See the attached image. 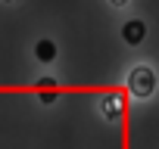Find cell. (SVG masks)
Segmentation results:
<instances>
[{
  "label": "cell",
  "instance_id": "6da1fadb",
  "mask_svg": "<svg viewBox=\"0 0 159 149\" xmlns=\"http://www.w3.org/2000/svg\"><path fill=\"white\" fill-rule=\"evenodd\" d=\"M128 87H131V93L134 96H150L153 90H156V74L147 68V65H140V68H134L131 71V78H128Z\"/></svg>",
  "mask_w": 159,
  "mask_h": 149
},
{
  "label": "cell",
  "instance_id": "7a4b0ae2",
  "mask_svg": "<svg viewBox=\"0 0 159 149\" xmlns=\"http://www.w3.org/2000/svg\"><path fill=\"white\" fill-rule=\"evenodd\" d=\"M122 37H125V44H140L143 37H147V25L140 22V19H131V22H125L122 25Z\"/></svg>",
  "mask_w": 159,
  "mask_h": 149
},
{
  "label": "cell",
  "instance_id": "3957f363",
  "mask_svg": "<svg viewBox=\"0 0 159 149\" xmlns=\"http://www.w3.org/2000/svg\"><path fill=\"white\" fill-rule=\"evenodd\" d=\"M34 56H38L41 62H53V59H56V44H53L50 37H41V40L34 44Z\"/></svg>",
  "mask_w": 159,
  "mask_h": 149
},
{
  "label": "cell",
  "instance_id": "277c9868",
  "mask_svg": "<svg viewBox=\"0 0 159 149\" xmlns=\"http://www.w3.org/2000/svg\"><path fill=\"white\" fill-rule=\"evenodd\" d=\"M34 90L41 93V103H53V100H56V81H53V78H41V81L34 84Z\"/></svg>",
  "mask_w": 159,
  "mask_h": 149
},
{
  "label": "cell",
  "instance_id": "5b68a950",
  "mask_svg": "<svg viewBox=\"0 0 159 149\" xmlns=\"http://www.w3.org/2000/svg\"><path fill=\"white\" fill-rule=\"evenodd\" d=\"M103 112H109V115H119V112H122V103H119V96H106V100H103Z\"/></svg>",
  "mask_w": 159,
  "mask_h": 149
},
{
  "label": "cell",
  "instance_id": "8992f818",
  "mask_svg": "<svg viewBox=\"0 0 159 149\" xmlns=\"http://www.w3.org/2000/svg\"><path fill=\"white\" fill-rule=\"evenodd\" d=\"M109 3H112V6H125V3H128V0H109Z\"/></svg>",
  "mask_w": 159,
  "mask_h": 149
}]
</instances>
